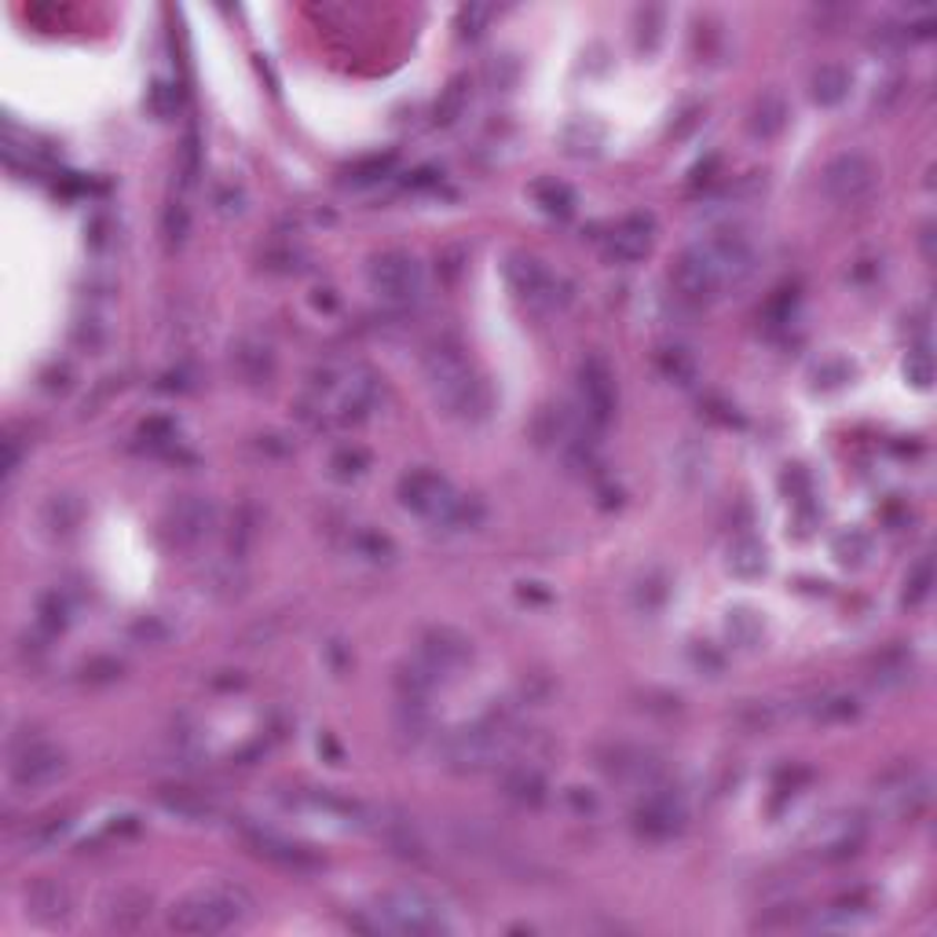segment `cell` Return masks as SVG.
I'll list each match as a JSON object with an SVG mask.
<instances>
[{
  "label": "cell",
  "instance_id": "obj_1",
  "mask_svg": "<svg viewBox=\"0 0 937 937\" xmlns=\"http://www.w3.org/2000/svg\"><path fill=\"white\" fill-rule=\"evenodd\" d=\"M381 381L366 363L355 360H330L319 363L304 381L301 414L312 425L349 429L366 422L377 411Z\"/></svg>",
  "mask_w": 937,
  "mask_h": 937
},
{
  "label": "cell",
  "instance_id": "obj_2",
  "mask_svg": "<svg viewBox=\"0 0 937 937\" xmlns=\"http://www.w3.org/2000/svg\"><path fill=\"white\" fill-rule=\"evenodd\" d=\"M422 366H425V381H429V392H433L436 406L447 417H480L487 406V392H484V381L468 363V355L459 341L451 337H440L425 349L422 355Z\"/></svg>",
  "mask_w": 937,
  "mask_h": 937
},
{
  "label": "cell",
  "instance_id": "obj_3",
  "mask_svg": "<svg viewBox=\"0 0 937 937\" xmlns=\"http://www.w3.org/2000/svg\"><path fill=\"white\" fill-rule=\"evenodd\" d=\"M396 498L406 513L422 516V521L436 524V527L443 524V527H451V532L473 527L480 516V505L473 498L459 495V487H454L440 468H429V465H417L411 473L400 476Z\"/></svg>",
  "mask_w": 937,
  "mask_h": 937
},
{
  "label": "cell",
  "instance_id": "obj_4",
  "mask_svg": "<svg viewBox=\"0 0 937 937\" xmlns=\"http://www.w3.org/2000/svg\"><path fill=\"white\" fill-rule=\"evenodd\" d=\"M253 916V897L239 883H209L172 905L169 927L177 934H224Z\"/></svg>",
  "mask_w": 937,
  "mask_h": 937
},
{
  "label": "cell",
  "instance_id": "obj_5",
  "mask_svg": "<svg viewBox=\"0 0 937 937\" xmlns=\"http://www.w3.org/2000/svg\"><path fill=\"white\" fill-rule=\"evenodd\" d=\"M516 736L505 722H473L440 739V762L451 773L502 769L513 758Z\"/></svg>",
  "mask_w": 937,
  "mask_h": 937
},
{
  "label": "cell",
  "instance_id": "obj_6",
  "mask_svg": "<svg viewBox=\"0 0 937 937\" xmlns=\"http://www.w3.org/2000/svg\"><path fill=\"white\" fill-rule=\"evenodd\" d=\"M370 911H374V930L411 934V937L451 934L447 911L422 886H392V890H381Z\"/></svg>",
  "mask_w": 937,
  "mask_h": 937
},
{
  "label": "cell",
  "instance_id": "obj_7",
  "mask_svg": "<svg viewBox=\"0 0 937 937\" xmlns=\"http://www.w3.org/2000/svg\"><path fill=\"white\" fill-rule=\"evenodd\" d=\"M67 750L44 736H19L8 750V780L22 795H37L56 787L67 776Z\"/></svg>",
  "mask_w": 937,
  "mask_h": 937
},
{
  "label": "cell",
  "instance_id": "obj_8",
  "mask_svg": "<svg viewBox=\"0 0 937 937\" xmlns=\"http://www.w3.org/2000/svg\"><path fill=\"white\" fill-rule=\"evenodd\" d=\"M366 282L374 298L389 308H411L425 298V268L414 253L385 250L366 264Z\"/></svg>",
  "mask_w": 937,
  "mask_h": 937
},
{
  "label": "cell",
  "instance_id": "obj_9",
  "mask_svg": "<svg viewBox=\"0 0 937 937\" xmlns=\"http://www.w3.org/2000/svg\"><path fill=\"white\" fill-rule=\"evenodd\" d=\"M688 828V803L677 787L652 784L641 792V803L634 809V832L645 843H671Z\"/></svg>",
  "mask_w": 937,
  "mask_h": 937
},
{
  "label": "cell",
  "instance_id": "obj_10",
  "mask_svg": "<svg viewBox=\"0 0 937 937\" xmlns=\"http://www.w3.org/2000/svg\"><path fill=\"white\" fill-rule=\"evenodd\" d=\"M671 290H674V298L688 308H707L711 301H718L725 293L718 268H714L703 242H693L688 250L677 253V261L671 268Z\"/></svg>",
  "mask_w": 937,
  "mask_h": 937
},
{
  "label": "cell",
  "instance_id": "obj_11",
  "mask_svg": "<svg viewBox=\"0 0 937 937\" xmlns=\"http://www.w3.org/2000/svg\"><path fill=\"white\" fill-rule=\"evenodd\" d=\"M879 183V165L865 151L835 154L820 172V188L835 205H860Z\"/></svg>",
  "mask_w": 937,
  "mask_h": 937
},
{
  "label": "cell",
  "instance_id": "obj_12",
  "mask_svg": "<svg viewBox=\"0 0 937 937\" xmlns=\"http://www.w3.org/2000/svg\"><path fill=\"white\" fill-rule=\"evenodd\" d=\"M865 843H868V820H865V813H857V809L828 813V817H820L813 824V832L806 838L813 857L828 860V865H838V860H849L854 854H860Z\"/></svg>",
  "mask_w": 937,
  "mask_h": 937
},
{
  "label": "cell",
  "instance_id": "obj_13",
  "mask_svg": "<svg viewBox=\"0 0 937 937\" xmlns=\"http://www.w3.org/2000/svg\"><path fill=\"white\" fill-rule=\"evenodd\" d=\"M619 406V385H615V370L601 352H590L578 363V411L594 429H604L615 417Z\"/></svg>",
  "mask_w": 937,
  "mask_h": 937
},
{
  "label": "cell",
  "instance_id": "obj_14",
  "mask_svg": "<svg viewBox=\"0 0 937 937\" xmlns=\"http://www.w3.org/2000/svg\"><path fill=\"white\" fill-rule=\"evenodd\" d=\"M505 282L516 293V301L527 304L532 312H553L561 304V282L557 275L532 253H510L505 256Z\"/></svg>",
  "mask_w": 937,
  "mask_h": 937
},
{
  "label": "cell",
  "instance_id": "obj_15",
  "mask_svg": "<svg viewBox=\"0 0 937 937\" xmlns=\"http://www.w3.org/2000/svg\"><path fill=\"white\" fill-rule=\"evenodd\" d=\"M239 835L256 857H264V860H271V865L286 868V871H319L323 868V857H319L312 846L293 843V838H286L275 828H268V824H261V820H239Z\"/></svg>",
  "mask_w": 937,
  "mask_h": 937
},
{
  "label": "cell",
  "instance_id": "obj_16",
  "mask_svg": "<svg viewBox=\"0 0 937 937\" xmlns=\"http://www.w3.org/2000/svg\"><path fill=\"white\" fill-rule=\"evenodd\" d=\"M699 242L707 245L711 261H714V268H718V275H722L725 293L739 290L750 275H755V268H758V250H755V242H750L747 231H739V228H718V231H711L707 239H699Z\"/></svg>",
  "mask_w": 937,
  "mask_h": 937
},
{
  "label": "cell",
  "instance_id": "obj_17",
  "mask_svg": "<svg viewBox=\"0 0 937 937\" xmlns=\"http://www.w3.org/2000/svg\"><path fill=\"white\" fill-rule=\"evenodd\" d=\"M414 659L422 663L440 685H447L473 663V641L462 631H454V626H433V631H425L422 641H417Z\"/></svg>",
  "mask_w": 937,
  "mask_h": 937
},
{
  "label": "cell",
  "instance_id": "obj_18",
  "mask_svg": "<svg viewBox=\"0 0 937 937\" xmlns=\"http://www.w3.org/2000/svg\"><path fill=\"white\" fill-rule=\"evenodd\" d=\"M597 766L612 784L637 787V792L663 780V758L652 747L641 744H608L597 755Z\"/></svg>",
  "mask_w": 937,
  "mask_h": 937
},
{
  "label": "cell",
  "instance_id": "obj_19",
  "mask_svg": "<svg viewBox=\"0 0 937 937\" xmlns=\"http://www.w3.org/2000/svg\"><path fill=\"white\" fill-rule=\"evenodd\" d=\"M213 527H216V505L205 495H180L165 510V521H162L169 546H177V550L202 546Z\"/></svg>",
  "mask_w": 937,
  "mask_h": 937
},
{
  "label": "cell",
  "instance_id": "obj_20",
  "mask_svg": "<svg viewBox=\"0 0 937 937\" xmlns=\"http://www.w3.org/2000/svg\"><path fill=\"white\" fill-rule=\"evenodd\" d=\"M875 798H879L883 813H890L897 820H911L930 806V776L911 766L890 769L875 787Z\"/></svg>",
  "mask_w": 937,
  "mask_h": 937
},
{
  "label": "cell",
  "instance_id": "obj_21",
  "mask_svg": "<svg viewBox=\"0 0 937 937\" xmlns=\"http://www.w3.org/2000/svg\"><path fill=\"white\" fill-rule=\"evenodd\" d=\"M366 828H374L381 843H385L392 854L403 857V860H425L429 857V838L400 809H370Z\"/></svg>",
  "mask_w": 937,
  "mask_h": 937
},
{
  "label": "cell",
  "instance_id": "obj_22",
  "mask_svg": "<svg viewBox=\"0 0 937 937\" xmlns=\"http://www.w3.org/2000/svg\"><path fill=\"white\" fill-rule=\"evenodd\" d=\"M652 242H656V220L648 213H631L604 234V256L612 264H637L652 253Z\"/></svg>",
  "mask_w": 937,
  "mask_h": 937
},
{
  "label": "cell",
  "instance_id": "obj_23",
  "mask_svg": "<svg viewBox=\"0 0 937 937\" xmlns=\"http://www.w3.org/2000/svg\"><path fill=\"white\" fill-rule=\"evenodd\" d=\"M498 787H502V798L521 809H538L542 803L550 798V780L546 773H542L535 762H505L502 776H498Z\"/></svg>",
  "mask_w": 937,
  "mask_h": 937
},
{
  "label": "cell",
  "instance_id": "obj_24",
  "mask_svg": "<svg viewBox=\"0 0 937 937\" xmlns=\"http://www.w3.org/2000/svg\"><path fill=\"white\" fill-rule=\"evenodd\" d=\"M231 366L245 385H264L275 374V349L261 334H242L231 344Z\"/></svg>",
  "mask_w": 937,
  "mask_h": 937
},
{
  "label": "cell",
  "instance_id": "obj_25",
  "mask_svg": "<svg viewBox=\"0 0 937 937\" xmlns=\"http://www.w3.org/2000/svg\"><path fill=\"white\" fill-rule=\"evenodd\" d=\"M147 919H151V894L140 890V886H121V890L107 894V901H103L107 930L132 934V930H140Z\"/></svg>",
  "mask_w": 937,
  "mask_h": 937
},
{
  "label": "cell",
  "instance_id": "obj_26",
  "mask_svg": "<svg viewBox=\"0 0 937 937\" xmlns=\"http://www.w3.org/2000/svg\"><path fill=\"white\" fill-rule=\"evenodd\" d=\"M73 911V894L67 883L59 879H37L27 890V916L33 923H44V927H56V923H67Z\"/></svg>",
  "mask_w": 937,
  "mask_h": 937
},
{
  "label": "cell",
  "instance_id": "obj_27",
  "mask_svg": "<svg viewBox=\"0 0 937 937\" xmlns=\"http://www.w3.org/2000/svg\"><path fill=\"white\" fill-rule=\"evenodd\" d=\"M725 568L736 578H762L769 572V550L766 542L755 538V535H736L729 542V550H725Z\"/></svg>",
  "mask_w": 937,
  "mask_h": 937
},
{
  "label": "cell",
  "instance_id": "obj_28",
  "mask_svg": "<svg viewBox=\"0 0 937 937\" xmlns=\"http://www.w3.org/2000/svg\"><path fill=\"white\" fill-rule=\"evenodd\" d=\"M787 118H792V110H787V100L780 92H762L755 107H750V118H747V129L755 140H776V135L784 132Z\"/></svg>",
  "mask_w": 937,
  "mask_h": 937
},
{
  "label": "cell",
  "instance_id": "obj_29",
  "mask_svg": "<svg viewBox=\"0 0 937 937\" xmlns=\"http://www.w3.org/2000/svg\"><path fill=\"white\" fill-rule=\"evenodd\" d=\"M849 84H854V78L843 63H824L809 78V100L817 107H838L849 95Z\"/></svg>",
  "mask_w": 937,
  "mask_h": 937
},
{
  "label": "cell",
  "instance_id": "obj_30",
  "mask_svg": "<svg viewBox=\"0 0 937 937\" xmlns=\"http://www.w3.org/2000/svg\"><path fill=\"white\" fill-rule=\"evenodd\" d=\"M158 803H162L172 817L180 820H191V824H202L209 817H216V803L202 792H191V787H165L162 795H158Z\"/></svg>",
  "mask_w": 937,
  "mask_h": 937
},
{
  "label": "cell",
  "instance_id": "obj_31",
  "mask_svg": "<svg viewBox=\"0 0 937 937\" xmlns=\"http://www.w3.org/2000/svg\"><path fill=\"white\" fill-rule=\"evenodd\" d=\"M871 550H875V542H871V535L865 532V527H843V532L832 538L835 564H838V568H849V572L865 568V564L871 561Z\"/></svg>",
  "mask_w": 937,
  "mask_h": 937
},
{
  "label": "cell",
  "instance_id": "obj_32",
  "mask_svg": "<svg viewBox=\"0 0 937 937\" xmlns=\"http://www.w3.org/2000/svg\"><path fill=\"white\" fill-rule=\"evenodd\" d=\"M396 733L406 744H422L433 733V703H422V699H400L396 707Z\"/></svg>",
  "mask_w": 937,
  "mask_h": 937
},
{
  "label": "cell",
  "instance_id": "obj_33",
  "mask_svg": "<svg viewBox=\"0 0 937 937\" xmlns=\"http://www.w3.org/2000/svg\"><path fill=\"white\" fill-rule=\"evenodd\" d=\"M634 608L641 615H659L663 608H667V601H671V575L663 572V568H652L645 572L634 583Z\"/></svg>",
  "mask_w": 937,
  "mask_h": 937
},
{
  "label": "cell",
  "instance_id": "obj_34",
  "mask_svg": "<svg viewBox=\"0 0 937 937\" xmlns=\"http://www.w3.org/2000/svg\"><path fill=\"white\" fill-rule=\"evenodd\" d=\"M370 468V454L360 447V443H341V447L330 451L326 459V473L337 480V484H355L363 480Z\"/></svg>",
  "mask_w": 937,
  "mask_h": 937
},
{
  "label": "cell",
  "instance_id": "obj_35",
  "mask_svg": "<svg viewBox=\"0 0 937 937\" xmlns=\"http://www.w3.org/2000/svg\"><path fill=\"white\" fill-rule=\"evenodd\" d=\"M67 832H70V813H48V817L30 820V828L22 832L19 846L27 849V854H41V849L56 846Z\"/></svg>",
  "mask_w": 937,
  "mask_h": 937
},
{
  "label": "cell",
  "instance_id": "obj_36",
  "mask_svg": "<svg viewBox=\"0 0 937 937\" xmlns=\"http://www.w3.org/2000/svg\"><path fill=\"white\" fill-rule=\"evenodd\" d=\"M725 637L736 648H758L762 637H766V619L755 608H733L725 615Z\"/></svg>",
  "mask_w": 937,
  "mask_h": 937
},
{
  "label": "cell",
  "instance_id": "obj_37",
  "mask_svg": "<svg viewBox=\"0 0 937 937\" xmlns=\"http://www.w3.org/2000/svg\"><path fill=\"white\" fill-rule=\"evenodd\" d=\"M532 199L553 220H568L575 213V191L561 180H538L532 188Z\"/></svg>",
  "mask_w": 937,
  "mask_h": 937
},
{
  "label": "cell",
  "instance_id": "obj_38",
  "mask_svg": "<svg viewBox=\"0 0 937 937\" xmlns=\"http://www.w3.org/2000/svg\"><path fill=\"white\" fill-rule=\"evenodd\" d=\"M663 30H667V11L656 8V4L641 8L637 19H634V44H637V52L641 56L656 52V48L663 44Z\"/></svg>",
  "mask_w": 937,
  "mask_h": 937
},
{
  "label": "cell",
  "instance_id": "obj_39",
  "mask_svg": "<svg viewBox=\"0 0 937 937\" xmlns=\"http://www.w3.org/2000/svg\"><path fill=\"white\" fill-rule=\"evenodd\" d=\"M41 521L52 535H70L81 524V502L73 495H52L44 502Z\"/></svg>",
  "mask_w": 937,
  "mask_h": 937
},
{
  "label": "cell",
  "instance_id": "obj_40",
  "mask_svg": "<svg viewBox=\"0 0 937 937\" xmlns=\"http://www.w3.org/2000/svg\"><path fill=\"white\" fill-rule=\"evenodd\" d=\"M908 677H911V656L905 648L883 652L871 667V685H879V688H897V685H905Z\"/></svg>",
  "mask_w": 937,
  "mask_h": 937
},
{
  "label": "cell",
  "instance_id": "obj_41",
  "mask_svg": "<svg viewBox=\"0 0 937 937\" xmlns=\"http://www.w3.org/2000/svg\"><path fill=\"white\" fill-rule=\"evenodd\" d=\"M656 366H659V374H663V377L674 381V385H693V381H696V360H693V352L682 349V344H671V349H659Z\"/></svg>",
  "mask_w": 937,
  "mask_h": 937
},
{
  "label": "cell",
  "instance_id": "obj_42",
  "mask_svg": "<svg viewBox=\"0 0 937 937\" xmlns=\"http://www.w3.org/2000/svg\"><path fill=\"white\" fill-rule=\"evenodd\" d=\"M707 465H711L707 447H699V443H693V440H685L674 454V473L682 476L685 487H696L699 480L707 476Z\"/></svg>",
  "mask_w": 937,
  "mask_h": 937
},
{
  "label": "cell",
  "instance_id": "obj_43",
  "mask_svg": "<svg viewBox=\"0 0 937 937\" xmlns=\"http://www.w3.org/2000/svg\"><path fill=\"white\" fill-rule=\"evenodd\" d=\"M934 594V557L927 553V557H919L916 564L908 568L905 575V608H919L923 601H927Z\"/></svg>",
  "mask_w": 937,
  "mask_h": 937
},
{
  "label": "cell",
  "instance_id": "obj_44",
  "mask_svg": "<svg viewBox=\"0 0 937 937\" xmlns=\"http://www.w3.org/2000/svg\"><path fill=\"white\" fill-rule=\"evenodd\" d=\"M604 143V129L597 121H572L568 129H564V147H568V154H597Z\"/></svg>",
  "mask_w": 937,
  "mask_h": 937
},
{
  "label": "cell",
  "instance_id": "obj_45",
  "mask_svg": "<svg viewBox=\"0 0 937 937\" xmlns=\"http://www.w3.org/2000/svg\"><path fill=\"white\" fill-rule=\"evenodd\" d=\"M67 623H70V601L59 594V590H52V594H44L37 601V626H41L44 634L67 631Z\"/></svg>",
  "mask_w": 937,
  "mask_h": 937
},
{
  "label": "cell",
  "instance_id": "obj_46",
  "mask_svg": "<svg viewBox=\"0 0 937 937\" xmlns=\"http://www.w3.org/2000/svg\"><path fill=\"white\" fill-rule=\"evenodd\" d=\"M465 107H468V81L454 78L436 103V125H454V121L465 114Z\"/></svg>",
  "mask_w": 937,
  "mask_h": 937
},
{
  "label": "cell",
  "instance_id": "obj_47",
  "mask_svg": "<svg viewBox=\"0 0 937 937\" xmlns=\"http://www.w3.org/2000/svg\"><path fill=\"white\" fill-rule=\"evenodd\" d=\"M809 714L817 722H849L857 714V699L846 693H824L820 699L809 703Z\"/></svg>",
  "mask_w": 937,
  "mask_h": 937
},
{
  "label": "cell",
  "instance_id": "obj_48",
  "mask_svg": "<svg viewBox=\"0 0 937 937\" xmlns=\"http://www.w3.org/2000/svg\"><path fill=\"white\" fill-rule=\"evenodd\" d=\"M905 377H908V385L919 389V392H927V389L934 385V355H930L927 344H919V349L908 352V360H905Z\"/></svg>",
  "mask_w": 937,
  "mask_h": 937
},
{
  "label": "cell",
  "instance_id": "obj_49",
  "mask_svg": "<svg viewBox=\"0 0 937 937\" xmlns=\"http://www.w3.org/2000/svg\"><path fill=\"white\" fill-rule=\"evenodd\" d=\"M865 916H868V911L860 908V905H832V908H824L820 916H817V927L820 930H849V927H860Z\"/></svg>",
  "mask_w": 937,
  "mask_h": 937
},
{
  "label": "cell",
  "instance_id": "obj_50",
  "mask_svg": "<svg viewBox=\"0 0 937 937\" xmlns=\"http://www.w3.org/2000/svg\"><path fill=\"white\" fill-rule=\"evenodd\" d=\"M392 165H396V158L392 154H374V158H363V162H355L352 169H349V180L352 183H377V180H385L389 172H392Z\"/></svg>",
  "mask_w": 937,
  "mask_h": 937
},
{
  "label": "cell",
  "instance_id": "obj_51",
  "mask_svg": "<svg viewBox=\"0 0 937 937\" xmlns=\"http://www.w3.org/2000/svg\"><path fill=\"white\" fill-rule=\"evenodd\" d=\"M355 553H360V557H366V561H374V564H381V561H392V542H389V535H381V532H360L355 535Z\"/></svg>",
  "mask_w": 937,
  "mask_h": 937
},
{
  "label": "cell",
  "instance_id": "obj_52",
  "mask_svg": "<svg viewBox=\"0 0 937 937\" xmlns=\"http://www.w3.org/2000/svg\"><path fill=\"white\" fill-rule=\"evenodd\" d=\"M491 16H495V8H487V4H465V8L459 11V30H462V37H468V41H473V37H480V30L487 27Z\"/></svg>",
  "mask_w": 937,
  "mask_h": 937
},
{
  "label": "cell",
  "instance_id": "obj_53",
  "mask_svg": "<svg viewBox=\"0 0 937 937\" xmlns=\"http://www.w3.org/2000/svg\"><path fill=\"white\" fill-rule=\"evenodd\" d=\"M188 224H191L188 205H183V202H172V205L165 209V239H169L172 245H180L183 234H188Z\"/></svg>",
  "mask_w": 937,
  "mask_h": 937
},
{
  "label": "cell",
  "instance_id": "obj_54",
  "mask_svg": "<svg viewBox=\"0 0 937 937\" xmlns=\"http://www.w3.org/2000/svg\"><path fill=\"white\" fill-rule=\"evenodd\" d=\"M132 634L140 641H147V645H162V641L169 637V626L158 619V615H143V619L132 626Z\"/></svg>",
  "mask_w": 937,
  "mask_h": 937
},
{
  "label": "cell",
  "instance_id": "obj_55",
  "mask_svg": "<svg viewBox=\"0 0 937 937\" xmlns=\"http://www.w3.org/2000/svg\"><path fill=\"white\" fill-rule=\"evenodd\" d=\"M564 798H568V806L575 813H583V817H586V813H597V795L590 792V787H568V795H564Z\"/></svg>",
  "mask_w": 937,
  "mask_h": 937
},
{
  "label": "cell",
  "instance_id": "obj_56",
  "mask_svg": "<svg viewBox=\"0 0 937 937\" xmlns=\"http://www.w3.org/2000/svg\"><path fill=\"white\" fill-rule=\"evenodd\" d=\"M19 462H22V454L16 447V440H4V476L8 480L19 473Z\"/></svg>",
  "mask_w": 937,
  "mask_h": 937
}]
</instances>
